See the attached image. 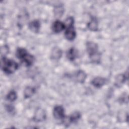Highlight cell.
<instances>
[{
    "mask_svg": "<svg viewBox=\"0 0 129 129\" xmlns=\"http://www.w3.org/2000/svg\"><path fill=\"white\" fill-rule=\"evenodd\" d=\"M16 56L27 67L31 66L35 60L34 57L29 53L24 48H18L17 49Z\"/></svg>",
    "mask_w": 129,
    "mask_h": 129,
    "instance_id": "6da1fadb",
    "label": "cell"
},
{
    "mask_svg": "<svg viewBox=\"0 0 129 129\" xmlns=\"http://www.w3.org/2000/svg\"><path fill=\"white\" fill-rule=\"evenodd\" d=\"M18 64L12 59L3 57L1 59V68L7 74H11L15 72L18 68Z\"/></svg>",
    "mask_w": 129,
    "mask_h": 129,
    "instance_id": "7a4b0ae2",
    "label": "cell"
},
{
    "mask_svg": "<svg viewBox=\"0 0 129 129\" xmlns=\"http://www.w3.org/2000/svg\"><path fill=\"white\" fill-rule=\"evenodd\" d=\"M87 51L91 60L95 63H98L100 60V53L98 50V45L96 43L89 41L86 44Z\"/></svg>",
    "mask_w": 129,
    "mask_h": 129,
    "instance_id": "3957f363",
    "label": "cell"
},
{
    "mask_svg": "<svg viewBox=\"0 0 129 129\" xmlns=\"http://www.w3.org/2000/svg\"><path fill=\"white\" fill-rule=\"evenodd\" d=\"M74 18L72 17H68L64 23L65 26H67L64 32V36L66 38L70 41L73 40L76 36V33L74 26Z\"/></svg>",
    "mask_w": 129,
    "mask_h": 129,
    "instance_id": "277c9868",
    "label": "cell"
},
{
    "mask_svg": "<svg viewBox=\"0 0 129 129\" xmlns=\"http://www.w3.org/2000/svg\"><path fill=\"white\" fill-rule=\"evenodd\" d=\"M81 117V114L79 112H75L68 117H64L63 119V123L66 125H69L72 123L77 122Z\"/></svg>",
    "mask_w": 129,
    "mask_h": 129,
    "instance_id": "5b68a950",
    "label": "cell"
},
{
    "mask_svg": "<svg viewBox=\"0 0 129 129\" xmlns=\"http://www.w3.org/2000/svg\"><path fill=\"white\" fill-rule=\"evenodd\" d=\"M53 115L56 119H62L65 117L64 109L62 106L57 105L53 108Z\"/></svg>",
    "mask_w": 129,
    "mask_h": 129,
    "instance_id": "8992f818",
    "label": "cell"
},
{
    "mask_svg": "<svg viewBox=\"0 0 129 129\" xmlns=\"http://www.w3.org/2000/svg\"><path fill=\"white\" fill-rule=\"evenodd\" d=\"M66 28L64 23L59 20H56L54 21L52 25V31L56 33H59L64 30Z\"/></svg>",
    "mask_w": 129,
    "mask_h": 129,
    "instance_id": "52a82bcc",
    "label": "cell"
},
{
    "mask_svg": "<svg viewBox=\"0 0 129 129\" xmlns=\"http://www.w3.org/2000/svg\"><path fill=\"white\" fill-rule=\"evenodd\" d=\"M46 118V113L45 111L41 108H38L36 110L35 115L34 116V120L35 121H42L45 120Z\"/></svg>",
    "mask_w": 129,
    "mask_h": 129,
    "instance_id": "ba28073f",
    "label": "cell"
},
{
    "mask_svg": "<svg viewBox=\"0 0 129 129\" xmlns=\"http://www.w3.org/2000/svg\"><path fill=\"white\" fill-rule=\"evenodd\" d=\"M106 80L105 78L101 77H97L91 81V84L96 88H100L106 83Z\"/></svg>",
    "mask_w": 129,
    "mask_h": 129,
    "instance_id": "9c48e42d",
    "label": "cell"
},
{
    "mask_svg": "<svg viewBox=\"0 0 129 129\" xmlns=\"http://www.w3.org/2000/svg\"><path fill=\"white\" fill-rule=\"evenodd\" d=\"M29 28L33 32L37 33L39 32L40 28V23L38 20H34L29 23L28 25Z\"/></svg>",
    "mask_w": 129,
    "mask_h": 129,
    "instance_id": "30bf717a",
    "label": "cell"
},
{
    "mask_svg": "<svg viewBox=\"0 0 129 129\" xmlns=\"http://www.w3.org/2000/svg\"><path fill=\"white\" fill-rule=\"evenodd\" d=\"M78 55V51L74 47H71L67 52V56L68 58L71 61L74 60L77 58Z\"/></svg>",
    "mask_w": 129,
    "mask_h": 129,
    "instance_id": "8fae6325",
    "label": "cell"
},
{
    "mask_svg": "<svg viewBox=\"0 0 129 129\" xmlns=\"http://www.w3.org/2000/svg\"><path fill=\"white\" fill-rule=\"evenodd\" d=\"M87 75L86 73L82 71V70H79L77 72L76 74L75 75V77L76 80L81 83H83L85 81V79L86 78Z\"/></svg>",
    "mask_w": 129,
    "mask_h": 129,
    "instance_id": "7c38bea8",
    "label": "cell"
},
{
    "mask_svg": "<svg viewBox=\"0 0 129 129\" xmlns=\"http://www.w3.org/2000/svg\"><path fill=\"white\" fill-rule=\"evenodd\" d=\"M62 56V51L58 47L53 48L51 53V58L53 60H58Z\"/></svg>",
    "mask_w": 129,
    "mask_h": 129,
    "instance_id": "4fadbf2b",
    "label": "cell"
},
{
    "mask_svg": "<svg viewBox=\"0 0 129 129\" xmlns=\"http://www.w3.org/2000/svg\"><path fill=\"white\" fill-rule=\"evenodd\" d=\"M127 78V75H123V74H120L118 75L115 79V84L117 87H120L121 86L123 83L125 81L126 78Z\"/></svg>",
    "mask_w": 129,
    "mask_h": 129,
    "instance_id": "5bb4252c",
    "label": "cell"
},
{
    "mask_svg": "<svg viewBox=\"0 0 129 129\" xmlns=\"http://www.w3.org/2000/svg\"><path fill=\"white\" fill-rule=\"evenodd\" d=\"M88 28L92 31H96L98 30V22L95 18H93L88 23Z\"/></svg>",
    "mask_w": 129,
    "mask_h": 129,
    "instance_id": "9a60e30c",
    "label": "cell"
},
{
    "mask_svg": "<svg viewBox=\"0 0 129 129\" xmlns=\"http://www.w3.org/2000/svg\"><path fill=\"white\" fill-rule=\"evenodd\" d=\"M35 92V89L34 88L31 86H28L24 90V97L26 98H30L34 94Z\"/></svg>",
    "mask_w": 129,
    "mask_h": 129,
    "instance_id": "2e32d148",
    "label": "cell"
},
{
    "mask_svg": "<svg viewBox=\"0 0 129 129\" xmlns=\"http://www.w3.org/2000/svg\"><path fill=\"white\" fill-rule=\"evenodd\" d=\"M64 11L63 8L61 5L56 6L54 10V15L56 17H61Z\"/></svg>",
    "mask_w": 129,
    "mask_h": 129,
    "instance_id": "e0dca14e",
    "label": "cell"
},
{
    "mask_svg": "<svg viewBox=\"0 0 129 129\" xmlns=\"http://www.w3.org/2000/svg\"><path fill=\"white\" fill-rule=\"evenodd\" d=\"M17 95L16 92L14 90H12L7 94L6 98L8 100L12 102L14 101L17 99Z\"/></svg>",
    "mask_w": 129,
    "mask_h": 129,
    "instance_id": "ac0fdd59",
    "label": "cell"
},
{
    "mask_svg": "<svg viewBox=\"0 0 129 129\" xmlns=\"http://www.w3.org/2000/svg\"><path fill=\"white\" fill-rule=\"evenodd\" d=\"M6 109L9 112H13L14 109V107L11 105H7Z\"/></svg>",
    "mask_w": 129,
    "mask_h": 129,
    "instance_id": "d6986e66",
    "label": "cell"
}]
</instances>
